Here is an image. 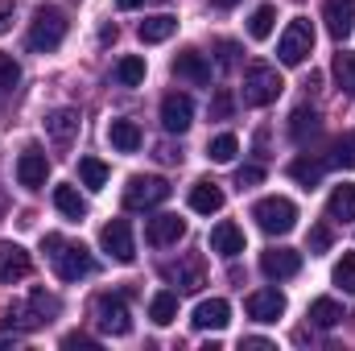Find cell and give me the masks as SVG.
<instances>
[{
  "label": "cell",
  "instance_id": "1",
  "mask_svg": "<svg viewBox=\"0 0 355 351\" xmlns=\"http://www.w3.org/2000/svg\"><path fill=\"white\" fill-rule=\"evenodd\" d=\"M54 318H58V298L46 293V289H33L25 302H12L4 310V327L8 331H42Z\"/></svg>",
  "mask_w": 355,
  "mask_h": 351
},
{
  "label": "cell",
  "instance_id": "2",
  "mask_svg": "<svg viewBox=\"0 0 355 351\" xmlns=\"http://www.w3.org/2000/svg\"><path fill=\"white\" fill-rule=\"evenodd\" d=\"M62 37H67V12L62 8H54V4H42L37 12H33V25H29V50L33 54H50V50H58L62 46Z\"/></svg>",
  "mask_w": 355,
  "mask_h": 351
},
{
  "label": "cell",
  "instance_id": "3",
  "mask_svg": "<svg viewBox=\"0 0 355 351\" xmlns=\"http://www.w3.org/2000/svg\"><path fill=\"white\" fill-rule=\"evenodd\" d=\"M91 318H95V327H99L103 335H112V339H120V335L132 331V310H128V298H124V293H95Z\"/></svg>",
  "mask_w": 355,
  "mask_h": 351
},
{
  "label": "cell",
  "instance_id": "4",
  "mask_svg": "<svg viewBox=\"0 0 355 351\" xmlns=\"http://www.w3.org/2000/svg\"><path fill=\"white\" fill-rule=\"evenodd\" d=\"M252 219H257V228L268 232V236H289L297 228V207L285 194H268V198H261L252 207Z\"/></svg>",
  "mask_w": 355,
  "mask_h": 351
},
{
  "label": "cell",
  "instance_id": "5",
  "mask_svg": "<svg viewBox=\"0 0 355 351\" xmlns=\"http://www.w3.org/2000/svg\"><path fill=\"white\" fill-rule=\"evenodd\" d=\"M46 248H54L50 257H54V273L62 281H79V277H87L91 268H95V261H91V252L83 244H71L62 236H46Z\"/></svg>",
  "mask_w": 355,
  "mask_h": 351
},
{
  "label": "cell",
  "instance_id": "6",
  "mask_svg": "<svg viewBox=\"0 0 355 351\" xmlns=\"http://www.w3.org/2000/svg\"><path fill=\"white\" fill-rule=\"evenodd\" d=\"M281 91H285V83H281L277 67L252 62V67L244 71V103H248V108H268V103H277Z\"/></svg>",
  "mask_w": 355,
  "mask_h": 351
},
{
  "label": "cell",
  "instance_id": "7",
  "mask_svg": "<svg viewBox=\"0 0 355 351\" xmlns=\"http://www.w3.org/2000/svg\"><path fill=\"white\" fill-rule=\"evenodd\" d=\"M310 50H314V25H310L306 17L289 21L285 33H281V42H277V58H281L285 67H302V62L310 58Z\"/></svg>",
  "mask_w": 355,
  "mask_h": 351
},
{
  "label": "cell",
  "instance_id": "8",
  "mask_svg": "<svg viewBox=\"0 0 355 351\" xmlns=\"http://www.w3.org/2000/svg\"><path fill=\"white\" fill-rule=\"evenodd\" d=\"M170 198V182L166 178H128V186H124V207L128 211H149V207H162Z\"/></svg>",
  "mask_w": 355,
  "mask_h": 351
},
{
  "label": "cell",
  "instance_id": "9",
  "mask_svg": "<svg viewBox=\"0 0 355 351\" xmlns=\"http://www.w3.org/2000/svg\"><path fill=\"white\" fill-rule=\"evenodd\" d=\"M99 244H103V252H107L116 264H132L137 261V244H132V228H128V219H112V223H103Z\"/></svg>",
  "mask_w": 355,
  "mask_h": 351
},
{
  "label": "cell",
  "instance_id": "10",
  "mask_svg": "<svg viewBox=\"0 0 355 351\" xmlns=\"http://www.w3.org/2000/svg\"><path fill=\"white\" fill-rule=\"evenodd\" d=\"M194 124V99L182 95V91H170L162 99V128L166 132H186Z\"/></svg>",
  "mask_w": 355,
  "mask_h": 351
},
{
  "label": "cell",
  "instance_id": "11",
  "mask_svg": "<svg viewBox=\"0 0 355 351\" xmlns=\"http://www.w3.org/2000/svg\"><path fill=\"white\" fill-rule=\"evenodd\" d=\"M46 174H50L46 153H42L37 145L21 149V157H17V182H21L25 190H42V186H46Z\"/></svg>",
  "mask_w": 355,
  "mask_h": 351
},
{
  "label": "cell",
  "instance_id": "12",
  "mask_svg": "<svg viewBox=\"0 0 355 351\" xmlns=\"http://www.w3.org/2000/svg\"><path fill=\"white\" fill-rule=\"evenodd\" d=\"M162 273H166V281H174L182 293H198L207 285V268H202L198 257H182L178 264H166Z\"/></svg>",
  "mask_w": 355,
  "mask_h": 351
},
{
  "label": "cell",
  "instance_id": "13",
  "mask_svg": "<svg viewBox=\"0 0 355 351\" xmlns=\"http://www.w3.org/2000/svg\"><path fill=\"white\" fill-rule=\"evenodd\" d=\"M322 21H327V33L331 37H352L355 29V0H327L322 4Z\"/></svg>",
  "mask_w": 355,
  "mask_h": 351
},
{
  "label": "cell",
  "instance_id": "14",
  "mask_svg": "<svg viewBox=\"0 0 355 351\" xmlns=\"http://www.w3.org/2000/svg\"><path fill=\"white\" fill-rule=\"evenodd\" d=\"M297 268H302V257L293 248H268V252H261V273H265L268 281L297 277Z\"/></svg>",
  "mask_w": 355,
  "mask_h": 351
},
{
  "label": "cell",
  "instance_id": "15",
  "mask_svg": "<svg viewBox=\"0 0 355 351\" xmlns=\"http://www.w3.org/2000/svg\"><path fill=\"white\" fill-rule=\"evenodd\" d=\"M182 236H186V219H178V215H153L149 228H145V240L153 248H170Z\"/></svg>",
  "mask_w": 355,
  "mask_h": 351
},
{
  "label": "cell",
  "instance_id": "16",
  "mask_svg": "<svg viewBox=\"0 0 355 351\" xmlns=\"http://www.w3.org/2000/svg\"><path fill=\"white\" fill-rule=\"evenodd\" d=\"M281 314H285V293L281 289H257V293H248V318L277 323Z\"/></svg>",
  "mask_w": 355,
  "mask_h": 351
},
{
  "label": "cell",
  "instance_id": "17",
  "mask_svg": "<svg viewBox=\"0 0 355 351\" xmlns=\"http://www.w3.org/2000/svg\"><path fill=\"white\" fill-rule=\"evenodd\" d=\"M29 268H33V261H29V252H25L21 244H0V281H4V285L25 281Z\"/></svg>",
  "mask_w": 355,
  "mask_h": 351
},
{
  "label": "cell",
  "instance_id": "18",
  "mask_svg": "<svg viewBox=\"0 0 355 351\" xmlns=\"http://www.w3.org/2000/svg\"><path fill=\"white\" fill-rule=\"evenodd\" d=\"M211 252H219L223 261H236V257L244 252V232H240L232 219L215 223V232H211Z\"/></svg>",
  "mask_w": 355,
  "mask_h": 351
},
{
  "label": "cell",
  "instance_id": "19",
  "mask_svg": "<svg viewBox=\"0 0 355 351\" xmlns=\"http://www.w3.org/2000/svg\"><path fill=\"white\" fill-rule=\"evenodd\" d=\"M198 331H223L232 323V306L223 298H211V302H198L194 306V318H190Z\"/></svg>",
  "mask_w": 355,
  "mask_h": 351
},
{
  "label": "cell",
  "instance_id": "20",
  "mask_svg": "<svg viewBox=\"0 0 355 351\" xmlns=\"http://www.w3.org/2000/svg\"><path fill=\"white\" fill-rule=\"evenodd\" d=\"M174 75L186 79V83H194V87H202V83H211V62L198 50H182L174 58Z\"/></svg>",
  "mask_w": 355,
  "mask_h": 351
},
{
  "label": "cell",
  "instance_id": "21",
  "mask_svg": "<svg viewBox=\"0 0 355 351\" xmlns=\"http://www.w3.org/2000/svg\"><path fill=\"white\" fill-rule=\"evenodd\" d=\"M46 132L54 137V145H71L79 137V112L75 108H54L46 116Z\"/></svg>",
  "mask_w": 355,
  "mask_h": 351
},
{
  "label": "cell",
  "instance_id": "22",
  "mask_svg": "<svg viewBox=\"0 0 355 351\" xmlns=\"http://www.w3.org/2000/svg\"><path fill=\"white\" fill-rule=\"evenodd\" d=\"M190 211H198V215H215V211H223V190L215 186V182H194L190 186Z\"/></svg>",
  "mask_w": 355,
  "mask_h": 351
},
{
  "label": "cell",
  "instance_id": "23",
  "mask_svg": "<svg viewBox=\"0 0 355 351\" xmlns=\"http://www.w3.org/2000/svg\"><path fill=\"white\" fill-rule=\"evenodd\" d=\"M107 141H112L116 153H137V149H141V128H137V120H112V124H107Z\"/></svg>",
  "mask_w": 355,
  "mask_h": 351
},
{
  "label": "cell",
  "instance_id": "24",
  "mask_svg": "<svg viewBox=\"0 0 355 351\" xmlns=\"http://www.w3.org/2000/svg\"><path fill=\"white\" fill-rule=\"evenodd\" d=\"M327 215L339 219V223H352L355 219V182H343V186L331 190V198H327Z\"/></svg>",
  "mask_w": 355,
  "mask_h": 351
},
{
  "label": "cell",
  "instance_id": "25",
  "mask_svg": "<svg viewBox=\"0 0 355 351\" xmlns=\"http://www.w3.org/2000/svg\"><path fill=\"white\" fill-rule=\"evenodd\" d=\"M178 29V17H166V12H157V17H145L141 21V42H149V46H157V42H166V37H174Z\"/></svg>",
  "mask_w": 355,
  "mask_h": 351
},
{
  "label": "cell",
  "instance_id": "26",
  "mask_svg": "<svg viewBox=\"0 0 355 351\" xmlns=\"http://www.w3.org/2000/svg\"><path fill=\"white\" fill-rule=\"evenodd\" d=\"M318 128H322V120H318V112H314V108H297V112L289 116V132H293V141H297V145H306L310 137H318Z\"/></svg>",
  "mask_w": 355,
  "mask_h": 351
},
{
  "label": "cell",
  "instance_id": "27",
  "mask_svg": "<svg viewBox=\"0 0 355 351\" xmlns=\"http://www.w3.org/2000/svg\"><path fill=\"white\" fill-rule=\"evenodd\" d=\"M54 207H58L67 219H83V215H87V198H83L75 186H54Z\"/></svg>",
  "mask_w": 355,
  "mask_h": 351
},
{
  "label": "cell",
  "instance_id": "28",
  "mask_svg": "<svg viewBox=\"0 0 355 351\" xmlns=\"http://www.w3.org/2000/svg\"><path fill=\"white\" fill-rule=\"evenodd\" d=\"M310 323L322 327V331H331V327L343 323V306L335 298H318V302H310Z\"/></svg>",
  "mask_w": 355,
  "mask_h": 351
},
{
  "label": "cell",
  "instance_id": "29",
  "mask_svg": "<svg viewBox=\"0 0 355 351\" xmlns=\"http://www.w3.org/2000/svg\"><path fill=\"white\" fill-rule=\"evenodd\" d=\"M116 83H120V87H141V83H145V58H141V54L120 58V62H116Z\"/></svg>",
  "mask_w": 355,
  "mask_h": 351
},
{
  "label": "cell",
  "instance_id": "30",
  "mask_svg": "<svg viewBox=\"0 0 355 351\" xmlns=\"http://www.w3.org/2000/svg\"><path fill=\"white\" fill-rule=\"evenodd\" d=\"M322 170H327V166H322V162H318V157H297V162H293V166H289V174H293V182H302V186H306V190H310V186H318V182H322Z\"/></svg>",
  "mask_w": 355,
  "mask_h": 351
},
{
  "label": "cell",
  "instance_id": "31",
  "mask_svg": "<svg viewBox=\"0 0 355 351\" xmlns=\"http://www.w3.org/2000/svg\"><path fill=\"white\" fill-rule=\"evenodd\" d=\"M149 318H153L157 327L174 323V318H178V293H170V289H166V293H157V298L149 302Z\"/></svg>",
  "mask_w": 355,
  "mask_h": 351
},
{
  "label": "cell",
  "instance_id": "32",
  "mask_svg": "<svg viewBox=\"0 0 355 351\" xmlns=\"http://www.w3.org/2000/svg\"><path fill=\"white\" fill-rule=\"evenodd\" d=\"M236 153H240V141H236L232 132H223V137H215V141L207 145V157H211V162H219V166L236 162Z\"/></svg>",
  "mask_w": 355,
  "mask_h": 351
},
{
  "label": "cell",
  "instance_id": "33",
  "mask_svg": "<svg viewBox=\"0 0 355 351\" xmlns=\"http://www.w3.org/2000/svg\"><path fill=\"white\" fill-rule=\"evenodd\" d=\"M272 25H277V8H272V4H261V8L248 17V33H252L257 42H265L268 33H272Z\"/></svg>",
  "mask_w": 355,
  "mask_h": 351
},
{
  "label": "cell",
  "instance_id": "34",
  "mask_svg": "<svg viewBox=\"0 0 355 351\" xmlns=\"http://www.w3.org/2000/svg\"><path fill=\"white\" fill-rule=\"evenodd\" d=\"M79 178H83L87 190H103V186H107V166H103L99 157H83V162H79Z\"/></svg>",
  "mask_w": 355,
  "mask_h": 351
},
{
  "label": "cell",
  "instance_id": "35",
  "mask_svg": "<svg viewBox=\"0 0 355 351\" xmlns=\"http://www.w3.org/2000/svg\"><path fill=\"white\" fill-rule=\"evenodd\" d=\"M335 79H339V87L347 91V95H355V54L352 50H343V54H335Z\"/></svg>",
  "mask_w": 355,
  "mask_h": 351
},
{
  "label": "cell",
  "instance_id": "36",
  "mask_svg": "<svg viewBox=\"0 0 355 351\" xmlns=\"http://www.w3.org/2000/svg\"><path fill=\"white\" fill-rule=\"evenodd\" d=\"M339 170H355V132H343L335 141V157H331Z\"/></svg>",
  "mask_w": 355,
  "mask_h": 351
},
{
  "label": "cell",
  "instance_id": "37",
  "mask_svg": "<svg viewBox=\"0 0 355 351\" xmlns=\"http://www.w3.org/2000/svg\"><path fill=\"white\" fill-rule=\"evenodd\" d=\"M335 285L355 293V252H343V261L335 264Z\"/></svg>",
  "mask_w": 355,
  "mask_h": 351
},
{
  "label": "cell",
  "instance_id": "38",
  "mask_svg": "<svg viewBox=\"0 0 355 351\" xmlns=\"http://www.w3.org/2000/svg\"><path fill=\"white\" fill-rule=\"evenodd\" d=\"M17 83H21V67H17V58L0 54V95H8Z\"/></svg>",
  "mask_w": 355,
  "mask_h": 351
},
{
  "label": "cell",
  "instance_id": "39",
  "mask_svg": "<svg viewBox=\"0 0 355 351\" xmlns=\"http://www.w3.org/2000/svg\"><path fill=\"white\" fill-rule=\"evenodd\" d=\"M261 182H265V170H261V166H240V170H236V186H240V190L261 186Z\"/></svg>",
  "mask_w": 355,
  "mask_h": 351
},
{
  "label": "cell",
  "instance_id": "40",
  "mask_svg": "<svg viewBox=\"0 0 355 351\" xmlns=\"http://www.w3.org/2000/svg\"><path fill=\"white\" fill-rule=\"evenodd\" d=\"M211 116H215V120H227V116H232V95H227V91H219V95H215Z\"/></svg>",
  "mask_w": 355,
  "mask_h": 351
},
{
  "label": "cell",
  "instance_id": "41",
  "mask_svg": "<svg viewBox=\"0 0 355 351\" xmlns=\"http://www.w3.org/2000/svg\"><path fill=\"white\" fill-rule=\"evenodd\" d=\"M236 54H240L236 42H219V67H236Z\"/></svg>",
  "mask_w": 355,
  "mask_h": 351
},
{
  "label": "cell",
  "instance_id": "42",
  "mask_svg": "<svg viewBox=\"0 0 355 351\" xmlns=\"http://www.w3.org/2000/svg\"><path fill=\"white\" fill-rule=\"evenodd\" d=\"M322 248H331V232L327 228H314L310 232V252H322Z\"/></svg>",
  "mask_w": 355,
  "mask_h": 351
},
{
  "label": "cell",
  "instance_id": "43",
  "mask_svg": "<svg viewBox=\"0 0 355 351\" xmlns=\"http://www.w3.org/2000/svg\"><path fill=\"white\" fill-rule=\"evenodd\" d=\"M62 348H67V351H71V348H95V339L75 331V335H67V339H62Z\"/></svg>",
  "mask_w": 355,
  "mask_h": 351
},
{
  "label": "cell",
  "instance_id": "44",
  "mask_svg": "<svg viewBox=\"0 0 355 351\" xmlns=\"http://www.w3.org/2000/svg\"><path fill=\"white\" fill-rule=\"evenodd\" d=\"M12 8H17V0H0V33L8 29V21H12Z\"/></svg>",
  "mask_w": 355,
  "mask_h": 351
},
{
  "label": "cell",
  "instance_id": "45",
  "mask_svg": "<svg viewBox=\"0 0 355 351\" xmlns=\"http://www.w3.org/2000/svg\"><path fill=\"white\" fill-rule=\"evenodd\" d=\"M99 42H116V25H103L99 29Z\"/></svg>",
  "mask_w": 355,
  "mask_h": 351
},
{
  "label": "cell",
  "instance_id": "46",
  "mask_svg": "<svg viewBox=\"0 0 355 351\" xmlns=\"http://www.w3.org/2000/svg\"><path fill=\"white\" fill-rule=\"evenodd\" d=\"M211 4H215V8H236L240 0H211Z\"/></svg>",
  "mask_w": 355,
  "mask_h": 351
},
{
  "label": "cell",
  "instance_id": "47",
  "mask_svg": "<svg viewBox=\"0 0 355 351\" xmlns=\"http://www.w3.org/2000/svg\"><path fill=\"white\" fill-rule=\"evenodd\" d=\"M145 0H120V8H141Z\"/></svg>",
  "mask_w": 355,
  "mask_h": 351
}]
</instances>
